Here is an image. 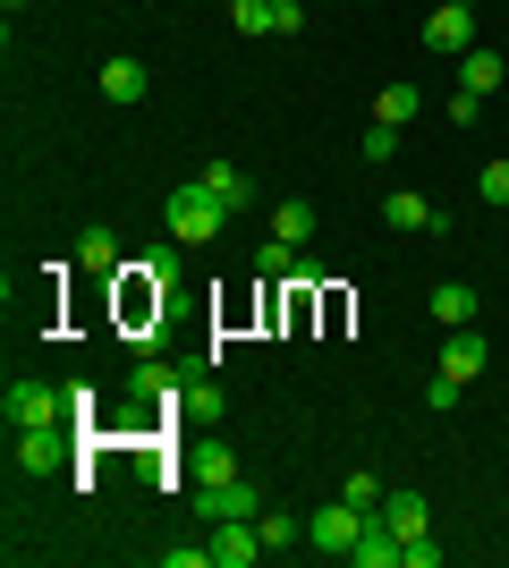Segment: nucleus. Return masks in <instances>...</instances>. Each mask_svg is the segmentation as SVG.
I'll use <instances>...</instances> for the list:
<instances>
[{"label": "nucleus", "mask_w": 509, "mask_h": 568, "mask_svg": "<svg viewBox=\"0 0 509 568\" xmlns=\"http://www.w3.org/2000/svg\"><path fill=\"white\" fill-rule=\"evenodd\" d=\"M195 518L204 526H221V518H264V493L246 484V475H221V484H195Z\"/></svg>", "instance_id": "4"}, {"label": "nucleus", "mask_w": 509, "mask_h": 568, "mask_svg": "<svg viewBox=\"0 0 509 568\" xmlns=\"http://www.w3.org/2000/svg\"><path fill=\"white\" fill-rule=\"evenodd\" d=\"M69 458V425H34V433H18V467L26 475H51Z\"/></svg>", "instance_id": "9"}, {"label": "nucleus", "mask_w": 509, "mask_h": 568, "mask_svg": "<svg viewBox=\"0 0 509 568\" xmlns=\"http://www.w3.org/2000/svg\"><path fill=\"white\" fill-rule=\"evenodd\" d=\"M357 535H365V509H357V500H323L315 518H306V544H315L323 560H357Z\"/></svg>", "instance_id": "3"}, {"label": "nucleus", "mask_w": 509, "mask_h": 568, "mask_svg": "<svg viewBox=\"0 0 509 568\" xmlns=\"http://www.w3.org/2000/svg\"><path fill=\"white\" fill-rule=\"evenodd\" d=\"M162 221H170V237H179V246H213V237H221V221H230V204H221V195L204 187V179H187V187H170Z\"/></svg>", "instance_id": "1"}, {"label": "nucleus", "mask_w": 509, "mask_h": 568, "mask_svg": "<svg viewBox=\"0 0 509 568\" xmlns=\"http://www.w3.org/2000/svg\"><path fill=\"white\" fill-rule=\"evenodd\" d=\"M383 221H390V230H425V237H441V230H450V221H441V213H434V204H425L416 187H390V195H383Z\"/></svg>", "instance_id": "8"}, {"label": "nucleus", "mask_w": 509, "mask_h": 568, "mask_svg": "<svg viewBox=\"0 0 509 568\" xmlns=\"http://www.w3.org/2000/svg\"><path fill=\"white\" fill-rule=\"evenodd\" d=\"M425 51H434V60H467V51H476V9H450V0H441L434 18H425Z\"/></svg>", "instance_id": "5"}, {"label": "nucleus", "mask_w": 509, "mask_h": 568, "mask_svg": "<svg viewBox=\"0 0 509 568\" xmlns=\"http://www.w3.org/2000/svg\"><path fill=\"white\" fill-rule=\"evenodd\" d=\"M0 416H9V433H34V425H69V390H51V382L18 374L9 390H0Z\"/></svg>", "instance_id": "2"}, {"label": "nucleus", "mask_w": 509, "mask_h": 568, "mask_svg": "<svg viewBox=\"0 0 509 568\" xmlns=\"http://www.w3.org/2000/svg\"><path fill=\"white\" fill-rule=\"evenodd\" d=\"M255 272H264V281H297L306 263H297V246H281V237H264V255H255Z\"/></svg>", "instance_id": "22"}, {"label": "nucleus", "mask_w": 509, "mask_h": 568, "mask_svg": "<svg viewBox=\"0 0 509 568\" xmlns=\"http://www.w3.org/2000/svg\"><path fill=\"white\" fill-rule=\"evenodd\" d=\"M145 85H153L145 60H128V51H120V60H102V102H120V111H128V102H145Z\"/></svg>", "instance_id": "11"}, {"label": "nucleus", "mask_w": 509, "mask_h": 568, "mask_svg": "<svg viewBox=\"0 0 509 568\" xmlns=\"http://www.w3.org/2000/svg\"><path fill=\"white\" fill-rule=\"evenodd\" d=\"M77 272L111 281V272H120V237H111V230H85V237H77Z\"/></svg>", "instance_id": "17"}, {"label": "nucleus", "mask_w": 509, "mask_h": 568, "mask_svg": "<svg viewBox=\"0 0 509 568\" xmlns=\"http://www.w3.org/2000/svg\"><path fill=\"white\" fill-rule=\"evenodd\" d=\"M416 111H425V85H408V77H399V85H383V94H374V119H383V128H408Z\"/></svg>", "instance_id": "15"}, {"label": "nucleus", "mask_w": 509, "mask_h": 568, "mask_svg": "<svg viewBox=\"0 0 509 568\" xmlns=\"http://www.w3.org/2000/svg\"><path fill=\"white\" fill-rule=\"evenodd\" d=\"M450 9H476V0H450Z\"/></svg>", "instance_id": "32"}, {"label": "nucleus", "mask_w": 509, "mask_h": 568, "mask_svg": "<svg viewBox=\"0 0 509 568\" xmlns=\"http://www.w3.org/2000/svg\"><path fill=\"white\" fill-rule=\"evenodd\" d=\"M264 560V526L255 518H221L213 526V568H255Z\"/></svg>", "instance_id": "6"}, {"label": "nucleus", "mask_w": 509, "mask_h": 568, "mask_svg": "<svg viewBox=\"0 0 509 568\" xmlns=\"http://www.w3.org/2000/svg\"><path fill=\"white\" fill-rule=\"evenodd\" d=\"M441 374H459V382L485 374V339H476V323H459V332L441 339Z\"/></svg>", "instance_id": "12"}, {"label": "nucleus", "mask_w": 509, "mask_h": 568, "mask_svg": "<svg viewBox=\"0 0 509 568\" xmlns=\"http://www.w3.org/2000/svg\"><path fill=\"white\" fill-rule=\"evenodd\" d=\"M476 187H485V204H509V162H485V179H476Z\"/></svg>", "instance_id": "31"}, {"label": "nucleus", "mask_w": 509, "mask_h": 568, "mask_svg": "<svg viewBox=\"0 0 509 568\" xmlns=\"http://www.w3.org/2000/svg\"><path fill=\"white\" fill-rule=\"evenodd\" d=\"M179 390H187V382L170 374L162 356H145V365H136V374H128V399H145V407H179Z\"/></svg>", "instance_id": "10"}, {"label": "nucleus", "mask_w": 509, "mask_h": 568, "mask_svg": "<svg viewBox=\"0 0 509 568\" xmlns=\"http://www.w3.org/2000/svg\"><path fill=\"white\" fill-rule=\"evenodd\" d=\"M272 34H306V0H272Z\"/></svg>", "instance_id": "29"}, {"label": "nucleus", "mask_w": 509, "mask_h": 568, "mask_svg": "<svg viewBox=\"0 0 509 568\" xmlns=\"http://www.w3.org/2000/svg\"><path fill=\"white\" fill-rule=\"evenodd\" d=\"M459 390H467L459 374H434V382H425V407H459Z\"/></svg>", "instance_id": "30"}, {"label": "nucleus", "mask_w": 509, "mask_h": 568, "mask_svg": "<svg viewBox=\"0 0 509 568\" xmlns=\"http://www.w3.org/2000/svg\"><path fill=\"white\" fill-rule=\"evenodd\" d=\"M187 475H195V484H221V475H238V458H230V442H204V450L187 458Z\"/></svg>", "instance_id": "21"}, {"label": "nucleus", "mask_w": 509, "mask_h": 568, "mask_svg": "<svg viewBox=\"0 0 509 568\" xmlns=\"http://www.w3.org/2000/svg\"><path fill=\"white\" fill-rule=\"evenodd\" d=\"M390 153H399V128H383V119H374V128H365V162H390Z\"/></svg>", "instance_id": "28"}, {"label": "nucleus", "mask_w": 509, "mask_h": 568, "mask_svg": "<svg viewBox=\"0 0 509 568\" xmlns=\"http://www.w3.org/2000/svg\"><path fill=\"white\" fill-rule=\"evenodd\" d=\"M179 407H187L195 425H213V416H221V382H213V374H195L187 390H179Z\"/></svg>", "instance_id": "19"}, {"label": "nucleus", "mask_w": 509, "mask_h": 568, "mask_svg": "<svg viewBox=\"0 0 509 568\" xmlns=\"http://www.w3.org/2000/svg\"><path fill=\"white\" fill-rule=\"evenodd\" d=\"M162 568H213V544H170Z\"/></svg>", "instance_id": "27"}, {"label": "nucleus", "mask_w": 509, "mask_h": 568, "mask_svg": "<svg viewBox=\"0 0 509 568\" xmlns=\"http://www.w3.org/2000/svg\"><path fill=\"white\" fill-rule=\"evenodd\" d=\"M264 551H289V544H306V518H281V509H264Z\"/></svg>", "instance_id": "23"}, {"label": "nucleus", "mask_w": 509, "mask_h": 568, "mask_svg": "<svg viewBox=\"0 0 509 568\" xmlns=\"http://www.w3.org/2000/svg\"><path fill=\"white\" fill-rule=\"evenodd\" d=\"M425 306H434V323H441V332H459V323H476V288H467V281H441L434 297H425Z\"/></svg>", "instance_id": "14"}, {"label": "nucleus", "mask_w": 509, "mask_h": 568, "mask_svg": "<svg viewBox=\"0 0 509 568\" xmlns=\"http://www.w3.org/2000/svg\"><path fill=\"white\" fill-rule=\"evenodd\" d=\"M459 94H476V102L501 94V51H492V43H476V51L459 60Z\"/></svg>", "instance_id": "13"}, {"label": "nucleus", "mask_w": 509, "mask_h": 568, "mask_svg": "<svg viewBox=\"0 0 509 568\" xmlns=\"http://www.w3.org/2000/svg\"><path fill=\"white\" fill-rule=\"evenodd\" d=\"M204 187H213L221 204L238 213V204H246V170H238V162H204Z\"/></svg>", "instance_id": "20"}, {"label": "nucleus", "mask_w": 509, "mask_h": 568, "mask_svg": "<svg viewBox=\"0 0 509 568\" xmlns=\"http://www.w3.org/2000/svg\"><path fill=\"white\" fill-rule=\"evenodd\" d=\"M272 237H281V246H306V237H315V204H272Z\"/></svg>", "instance_id": "18"}, {"label": "nucleus", "mask_w": 509, "mask_h": 568, "mask_svg": "<svg viewBox=\"0 0 509 568\" xmlns=\"http://www.w3.org/2000/svg\"><path fill=\"white\" fill-rule=\"evenodd\" d=\"M230 26L238 34H272V0H230Z\"/></svg>", "instance_id": "24"}, {"label": "nucleus", "mask_w": 509, "mask_h": 568, "mask_svg": "<svg viewBox=\"0 0 509 568\" xmlns=\"http://www.w3.org/2000/svg\"><path fill=\"white\" fill-rule=\"evenodd\" d=\"M374 518L399 535V544H416V535H434V509H425V493H383V509Z\"/></svg>", "instance_id": "7"}, {"label": "nucleus", "mask_w": 509, "mask_h": 568, "mask_svg": "<svg viewBox=\"0 0 509 568\" xmlns=\"http://www.w3.org/2000/svg\"><path fill=\"white\" fill-rule=\"evenodd\" d=\"M357 568H399V535L374 509H365V535H357Z\"/></svg>", "instance_id": "16"}, {"label": "nucleus", "mask_w": 509, "mask_h": 568, "mask_svg": "<svg viewBox=\"0 0 509 568\" xmlns=\"http://www.w3.org/2000/svg\"><path fill=\"white\" fill-rule=\"evenodd\" d=\"M339 500H357V509H383V484H374V475H339Z\"/></svg>", "instance_id": "25"}, {"label": "nucleus", "mask_w": 509, "mask_h": 568, "mask_svg": "<svg viewBox=\"0 0 509 568\" xmlns=\"http://www.w3.org/2000/svg\"><path fill=\"white\" fill-rule=\"evenodd\" d=\"M399 568H441V544H434V535H416V544H399Z\"/></svg>", "instance_id": "26"}]
</instances>
